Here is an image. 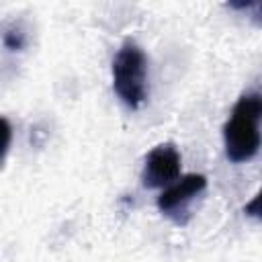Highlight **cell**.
<instances>
[{
    "label": "cell",
    "instance_id": "cell-1",
    "mask_svg": "<svg viewBox=\"0 0 262 262\" xmlns=\"http://www.w3.org/2000/svg\"><path fill=\"white\" fill-rule=\"evenodd\" d=\"M260 92H244L233 104L231 115L223 125V147L229 162L244 164L256 158V154L260 151Z\"/></svg>",
    "mask_w": 262,
    "mask_h": 262
},
{
    "label": "cell",
    "instance_id": "cell-2",
    "mask_svg": "<svg viewBox=\"0 0 262 262\" xmlns=\"http://www.w3.org/2000/svg\"><path fill=\"white\" fill-rule=\"evenodd\" d=\"M113 88L119 100L131 111L141 108L149 96L147 55L133 39H125L115 53Z\"/></svg>",
    "mask_w": 262,
    "mask_h": 262
},
{
    "label": "cell",
    "instance_id": "cell-3",
    "mask_svg": "<svg viewBox=\"0 0 262 262\" xmlns=\"http://www.w3.org/2000/svg\"><path fill=\"white\" fill-rule=\"evenodd\" d=\"M207 188V176L205 174H184L180 178H176L172 184H168V188L162 190V194L158 196V209L172 217L176 223H186V211L188 205L203 194Z\"/></svg>",
    "mask_w": 262,
    "mask_h": 262
},
{
    "label": "cell",
    "instance_id": "cell-4",
    "mask_svg": "<svg viewBox=\"0 0 262 262\" xmlns=\"http://www.w3.org/2000/svg\"><path fill=\"white\" fill-rule=\"evenodd\" d=\"M182 156L178 147L170 141L160 143L149 149L141 168V184L145 188H162L172 184L180 176Z\"/></svg>",
    "mask_w": 262,
    "mask_h": 262
},
{
    "label": "cell",
    "instance_id": "cell-5",
    "mask_svg": "<svg viewBox=\"0 0 262 262\" xmlns=\"http://www.w3.org/2000/svg\"><path fill=\"white\" fill-rule=\"evenodd\" d=\"M27 43H29V37H27V31L23 29L20 23H14L12 20V23H8L2 29V45L8 51H12V53L23 51L27 47Z\"/></svg>",
    "mask_w": 262,
    "mask_h": 262
},
{
    "label": "cell",
    "instance_id": "cell-6",
    "mask_svg": "<svg viewBox=\"0 0 262 262\" xmlns=\"http://www.w3.org/2000/svg\"><path fill=\"white\" fill-rule=\"evenodd\" d=\"M10 141H12V125L6 117L0 115V166L6 160V154L10 149Z\"/></svg>",
    "mask_w": 262,
    "mask_h": 262
},
{
    "label": "cell",
    "instance_id": "cell-7",
    "mask_svg": "<svg viewBox=\"0 0 262 262\" xmlns=\"http://www.w3.org/2000/svg\"><path fill=\"white\" fill-rule=\"evenodd\" d=\"M246 213L248 215H252V217H258V194L252 199V203L246 207Z\"/></svg>",
    "mask_w": 262,
    "mask_h": 262
}]
</instances>
